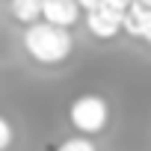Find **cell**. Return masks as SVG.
Instances as JSON below:
<instances>
[{
	"label": "cell",
	"mask_w": 151,
	"mask_h": 151,
	"mask_svg": "<svg viewBox=\"0 0 151 151\" xmlns=\"http://www.w3.org/2000/svg\"><path fill=\"white\" fill-rule=\"evenodd\" d=\"M77 3H80V9H83V12H89V9L104 6V0H77Z\"/></svg>",
	"instance_id": "obj_10"
},
{
	"label": "cell",
	"mask_w": 151,
	"mask_h": 151,
	"mask_svg": "<svg viewBox=\"0 0 151 151\" xmlns=\"http://www.w3.org/2000/svg\"><path fill=\"white\" fill-rule=\"evenodd\" d=\"M122 30H124L127 36L145 39V33L151 30V9L142 6L139 0H133V6L124 9V15H122Z\"/></svg>",
	"instance_id": "obj_5"
},
{
	"label": "cell",
	"mask_w": 151,
	"mask_h": 151,
	"mask_svg": "<svg viewBox=\"0 0 151 151\" xmlns=\"http://www.w3.org/2000/svg\"><path fill=\"white\" fill-rule=\"evenodd\" d=\"M56 151H98V148H95V142L89 136H71L62 145H56Z\"/></svg>",
	"instance_id": "obj_7"
},
{
	"label": "cell",
	"mask_w": 151,
	"mask_h": 151,
	"mask_svg": "<svg viewBox=\"0 0 151 151\" xmlns=\"http://www.w3.org/2000/svg\"><path fill=\"white\" fill-rule=\"evenodd\" d=\"M107 6H113V9H119V12H124V9H130L133 6V0H104Z\"/></svg>",
	"instance_id": "obj_9"
},
{
	"label": "cell",
	"mask_w": 151,
	"mask_h": 151,
	"mask_svg": "<svg viewBox=\"0 0 151 151\" xmlns=\"http://www.w3.org/2000/svg\"><path fill=\"white\" fill-rule=\"evenodd\" d=\"M9 9H12L15 21H21V24H36V21L42 18V12H45V0H12Z\"/></svg>",
	"instance_id": "obj_6"
},
{
	"label": "cell",
	"mask_w": 151,
	"mask_h": 151,
	"mask_svg": "<svg viewBox=\"0 0 151 151\" xmlns=\"http://www.w3.org/2000/svg\"><path fill=\"white\" fill-rule=\"evenodd\" d=\"M80 3L77 0H45V12H42V18L45 21H50V24H56V27H74L80 21Z\"/></svg>",
	"instance_id": "obj_4"
},
{
	"label": "cell",
	"mask_w": 151,
	"mask_h": 151,
	"mask_svg": "<svg viewBox=\"0 0 151 151\" xmlns=\"http://www.w3.org/2000/svg\"><path fill=\"white\" fill-rule=\"evenodd\" d=\"M139 3H142V6H148V9H151V0H139Z\"/></svg>",
	"instance_id": "obj_11"
},
{
	"label": "cell",
	"mask_w": 151,
	"mask_h": 151,
	"mask_svg": "<svg viewBox=\"0 0 151 151\" xmlns=\"http://www.w3.org/2000/svg\"><path fill=\"white\" fill-rule=\"evenodd\" d=\"M68 122L83 136H95V133H101L107 127L110 107H107V101L101 95H80V98H74V104L68 107Z\"/></svg>",
	"instance_id": "obj_2"
},
{
	"label": "cell",
	"mask_w": 151,
	"mask_h": 151,
	"mask_svg": "<svg viewBox=\"0 0 151 151\" xmlns=\"http://www.w3.org/2000/svg\"><path fill=\"white\" fill-rule=\"evenodd\" d=\"M12 139H15V133H12L9 119H6V116H0V151H6V148L12 145Z\"/></svg>",
	"instance_id": "obj_8"
},
{
	"label": "cell",
	"mask_w": 151,
	"mask_h": 151,
	"mask_svg": "<svg viewBox=\"0 0 151 151\" xmlns=\"http://www.w3.org/2000/svg\"><path fill=\"white\" fill-rule=\"evenodd\" d=\"M122 15L124 12H119V9L104 3V6L86 12V27H89V33L95 39H113V36L122 33Z\"/></svg>",
	"instance_id": "obj_3"
},
{
	"label": "cell",
	"mask_w": 151,
	"mask_h": 151,
	"mask_svg": "<svg viewBox=\"0 0 151 151\" xmlns=\"http://www.w3.org/2000/svg\"><path fill=\"white\" fill-rule=\"evenodd\" d=\"M74 47V39L68 33V27H56L50 21H36V24H27V33H24V50L42 62V65H56L62 59H68Z\"/></svg>",
	"instance_id": "obj_1"
},
{
	"label": "cell",
	"mask_w": 151,
	"mask_h": 151,
	"mask_svg": "<svg viewBox=\"0 0 151 151\" xmlns=\"http://www.w3.org/2000/svg\"><path fill=\"white\" fill-rule=\"evenodd\" d=\"M145 42H148V45H151V30H148V33H145Z\"/></svg>",
	"instance_id": "obj_12"
}]
</instances>
